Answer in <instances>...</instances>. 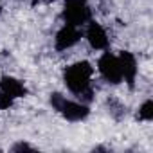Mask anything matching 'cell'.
I'll return each mask as SVG.
<instances>
[{"label":"cell","instance_id":"obj_1","mask_svg":"<svg viewBox=\"0 0 153 153\" xmlns=\"http://www.w3.org/2000/svg\"><path fill=\"white\" fill-rule=\"evenodd\" d=\"M92 76H94V67L90 61L87 59L76 61L63 70V83L70 94H74L79 101L88 105L94 96Z\"/></svg>","mask_w":153,"mask_h":153},{"label":"cell","instance_id":"obj_2","mask_svg":"<svg viewBox=\"0 0 153 153\" xmlns=\"http://www.w3.org/2000/svg\"><path fill=\"white\" fill-rule=\"evenodd\" d=\"M51 106L67 121L70 123H79L85 121L90 115V108L87 103L83 101H76V99H68L67 96H63L61 92H52L49 97Z\"/></svg>","mask_w":153,"mask_h":153},{"label":"cell","instance_id":"obj_3","mask_svg":"<svg viewBox=\"0 0 153 153\" xmlns=\"http://www.w3.org/2000/svg\"><path fill=\"white\" fill-rule=\"evenodd\" d=\"M61 18L65 24L83 27L88 20H92V9L87 0H63Z\"/></svg>","mask_w":153,"mask_h":153},{"label":"cell","instance_id":"obj_4","mask_svg":"<svg viewBox=\"0 0 153 153\" xmlns=\"http://www.w3.org/2000/svg\"><path fill=\"white\" fill-rule=\"evenodd\" d=\"M97 72L110 85H121L123 83V72H121L119 58H117V54L110 52L108 49L97 59Z\"/></svg>","mask_w":153,"mask_h":153},{"label":"cell","instance_id":"obj_5","mask_svg":"<svg viewBox=\"0 0 153 153\" xmlns=\"http://www.w3.org/2000/svg\"><path fill=\"white\" fill-rule=\"evenodd\" d=\"M83 38V29L81 27H76V25H70V24H63L56 36H54V49L56 51H67V49H72L76 43Z\"/></svg>","mask_w":153,"mask_h":153},{"label":"cell","instance_id":"obj_6","mask_svg":"<svg viewBox=\"0 0 153 153\" xmlns=\"http://www.w3.org/2000/svg\"><path fill=\"white\" fill-rule=\"evenodd\" d=\"M85 31H83V36L85 40L88 42V45L94 49V51H106L108 45H110V38L105 31V27L99 24V22H94V20H88L85 24Z\"/></svg>","mask_w":153,"mask_h":153},{"label":"cell","instance_id":"obj_7","mask_svg":"<svg viewBox=\"0 0 153 153\" xmlns=\"http://www.w3.org/2000/svg\"><path fill=\"white\" fill-rule=\"evenodd\" d=\"M117 58H119V65H121V72H123V81L130 88H133L135 87V79H137V72H139L137 58L130 51H121L117 54Z\"/></svg>","mask_w":153,"mask_h":153},{"label":"cell","instance_id":"obj_8","mask_svg":"<svg viewBox=\"0 0 153 153\" xmlns=\"http://www.w3.org/2000/svg\"><path fill=\"white\" fill-rule=\"evenodd\" d=\"M0 90L6 92L7 96H11L15 101L20 99V97H25L29 94L25 83L20 81L18 78H13V76H2V78H0Z\"/></svg>","mask_w":153,"mask_h":153},{"label":"cell","instance_id":"obj_9","mask_svg":"<svg viewBox=\"0 0 153 153\" xmlns=\"http://www.w3.org/2000/svg\"><path fill=\"white\" fill-rule=\"evenodd\" d=\"M137 119H139V121H144V123H151V121H153V101H151V99H146V101L139 106Z\"/></svg>","mask_w":153,"mask_h":153},{"label":"cell","instance_id":"obj_10","mask_svg":"<svg viewBox=\"0 0 153 153\" xmlns=\"http://www.w3.org/2000/svg\"><path fill=\"white\" fill-rule=\"evenodd\" d=\"M15 105V99L11 96H7L6 92L0 90V110H9Z\"/></svg>","mask_w":153,"mask_h":153},{"label":"cell","instance_id":"obj_11","mask_svg":"<svg viewBox=\"0 0 153 153\" xmlns=\"http://www.w3.org/2000/svg\"><path fill=\"white\" fill-rule=\"evenodd\" d=\"M34 149H36L34 146H31L29 142H24V140H18V142H15L11 146V151H15V153H20V151H34Z\"/></svg>","mask_w":153,"mask_h":153},{"label":"cell","instance_id":"obj_12","mask_svg":"<svg viewBox=\"0 0 153 153\" xmlns=\"http://www.w3.org/2000/svg\"><path fill=\"white\" fill-rule=\"evenodd\" d=\"M0 7H2V0H0Z\"/></svg>","mask_w":153,"mask_h":153}]
</instances>
